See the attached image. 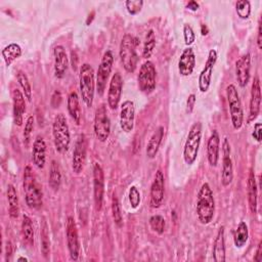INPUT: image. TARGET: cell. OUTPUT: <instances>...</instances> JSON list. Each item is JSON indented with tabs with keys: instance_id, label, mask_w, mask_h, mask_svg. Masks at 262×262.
I'll list each match as a JSON object with an SVG mask.
<instances>
[{
	"instance_id": "6da1fadb",
	"label": "cell",
	"mask_w": 262,
	"mask_h": 262,
	"mask_svg": "<svg viewBox=\"0 0 262 262\" xmlns=\"http://www.w3.org/2000/svg\"><path fill=\"white\" fill-rule=\"evenodd\" d=\"M23 187L28 207L34 210L39 209L43 204V192L31 166H27L24 170Z\"/></svg>"
},
{
	"instance_id": "7a4b0ae2",
	"label": "cell",
	"mask_w": 262,
	"mask_h": 262,
	"mask_svg": "<svg viewBox=\"0 0 262 262\" xmlns=\"http://www.w3.org/2000/svg\"><path fill=\"white\" fill-rule=\"evenodd\" d=\"M196 215L202 224L210 223L215 214V200L212 188L209 183L205 182L199 189L196 196Z\"/></svg>"
},
{
	"instance_id": "3957f363",
	"label": "cell",
	"mask_w": 262,
	"mask_h": 262,
	"mask_svg": "<svg viewBox=\"0 0 262 262\" xmlns=\"http://www.w3.org/2000/svg\"><path fill=\"white\" fill-rule=\"evenodd\" d=\"M138 44L139 40L130 34H126L121 40L119 55L125 71L128 73H133L137 68L139 57L136 47Z\"/></svg>"
},
{
	"instance_id": "277c9868",
	"label": "cell",
	"mask_w": 262,
	"mask_h": 262,
	"mask_svg": "<svg viewBox=\"0 0 262 262\" xmlns=\"http://www.w3.org/2000/svg\"><path fill=\"white\" fill-rule=\"evenodd\" d=\"M94 75V70L91 64L85 62L80 67L79 88L82 100L88 107L92 106L94 99V92L96 87Z\"/></svg>"
},
{
	"instance_id": "5b68a950",
	"label": "cell",
	"mask_w": 262,
	"mask_h": 262,
	"mask_svg": "<svg viewBox=\"0 0 262 262\" xmlns=\"http://www.w3.org/2000/svg\"><path fill=\"white\" fill-rule=\"evenodd\" d=\"M52 136L54 147L57 152L66 154L71 144V134L70 128L63 114H57L54 118L52 124Z\"/></svg>"
},
{
	"instance_id": "8992f818",
	"label": "cell",
	"mask_w": 262,
	"mask_h": 262,
	"mask_svg": "<svg viewBox=\"0 0 262 262\" xmlns=\"http://www.w3.org/2000/svg\"><path fill=\"white\" fill-rule=\"evenodd\" d=\"M202 139V125L200 122H195L189 128L186 141L183 147V159L187 165H192L199 154Z\"/></svg>"
},
{
	"instance_id": "52a82bcc",
	"label": "cell",
	"mask_w": 262,
	"mask_h": 262,
	"mask_svg": "<svg viewBox=\"0 0 262 262\" xmlns=\"http://www.w3.org/2000/svg\"><path fill=\"white\" fill-rule=\"evenodd\" d=\"M226 97L232 127L233 129L238 130L242 128L244 123V111L237 89L233 84H229L226 87Z\"/></svg>"
},
{
	"instance_id": "ba28073f",
	"label": "cell",
	"mask_w": 262,
	"mask_h": 262,
	"mask_svg": "<svg viewBox=\"0 0 262 262\" xmlns=\"http://www.w3.org/2000/svg\"><path fill=\"white\" fill-rule=\"evenodd\" d=\"M156 78L157 71L154 63L149 60H145L140 69L137 76V82L139 90L144 94H150L156 89Z\"/></svg>"
},
{
	"instance_id": "9c48e42d",
	"label": "cell",
	"mask_w": 262,
	"mask_h": 262,
	"mask_svg": "<svg viewBox=\"0 0 262 262\" xmlns=\"http://www.w3.org/2000/svg\"><path fill=\"white\" fill-rule=\"evenodd\" d=\"M94 133L100 142H105L111 134V120L105 104H100L94 116Z\"/></svg>"
},
{
	"instance_id": "30bf717a",
	"label": "cell",
	"mask_w": 262,
	"mask_h": 262,
	"mask_svg": "<svg viewBox=\"0 0 262 262\" xmlns=\"http://www.w3.org/2000/svg\"><path fill=\"white\" fill-rule=\"evenodd\" d=\"M113 63H114L113 52L111 50H106L101 57L100 63L98 66L97 74H96V91L100 96L103 94L105 90L106 81L112 72Z\"/></svg>"
},
{
	"instance_id": "8fae6325",
	"label": "cell",
	"mask_w": 262,
	"mask_h": 262,
	"mask_svg": "<svg viewBox=\"0 0 262 262\" xmlns=\"http://www.w3.org/2000/svg\"><path fill=\"white\" fill-rule=\"evenodd\" d=\"M165 194V177L162 170H158L155 174L154 181L150 185L149 191V205L152 209L161 207Z\"/></svg>"
},
{
	"instance_id": "7c38bea8",
	"label": "cell",
	"mask_w": 262,
	"mask_h": 262,
	"mask_svg": "<svg viewBox=\"0 0 262 262\" xmlns=\"http://www.w3.org/2000/svg\"><path fill=\"white\" fill-rule=\"evenodd\" d=\"M66 235H67V245L70 253V257L72 260L76 261L79 257L80 244H79V235L76 226L75 219L72 216H69L66 224Z\"/></svg>"
},
{
	"instance_id": "4fadbf2b",
	"label": "cell",
	"mask_w": 262,
	"mask_h": 262,
	"mask_svg": "<svg viewBox=\"0 0 262 262\" xmlns=\"http://www.w3.org/2000/svg\"><path fill=\"white\" fill-rule=\"evenodd\" d=\"M217 57H218L217 51L215 49H211L209 51L205 67L199 76V89L202 93L207 92L211 85L213 70H214V66L217 61Z\"/></svg>"
},
{
	"instance_id": "5bb4252c",
	"label": "cell",
	"mask_w": 262,
	"mask_h": 262,
	"mask_svg": "<svg viewBox=\"0 0 262 262\" xmlns=\"http://www.w3.org/2000/svg\"><path fill=\"white\" fill-rule=\"evenodd\" d=\"M222 171L221 182L223 186H228L233 180V166L231 161V148L228 139L225 137L222 142Z\"/></svg>"
},
{
	"instance_id": "9a60e30c",
	"label": "cell",
	"mask_w": 262,
	"mask_h": 262,
	"mask_svg": "<svg viewBox=\"0 0 262 262\" xmlns=\"http://www.w3.org/2000/svg\"><path fill=\"white\" fill-rule=\"evenodd\" d=\"M104 193V173L102 167L98 163L93 165V195L95 209L99 211L102 206Z\"/></svg>"
},
{
	"instance_id": "2e32d148",
	"label": "cell",
	"mask_w": 262,
	"mask_h": 262,
	"mask_svg": "<svg viewBox=\"0 0 262 262\" xmlns=\"http://www.w3.org/2000/svg\"><path fill=\"white\" fill-rule=\"evenodd\" d=\"M86 137L84 134H80L77 137L74 151H73V160H72V169L75 174H79L82 172L84 168V163L86 159Z\"/></svg>"
},
{
	"instance_id": "e0dca14e",
	"label": "cell",
	"mask_w": 262,
	"mask_h": 262,
	"mask_svg": "<svg viewBox=\"0 0 262 262\" xmlns=\"http://www.w3.org/2000/svg\"><path fill=\"white\" fill-rule=\"evenodd\" d=\"M123 90V79L120 73L116 72L111 79L107 90V105L111 110H117L121 100Z\"/></svg>"
},
{
	"instance_id": "ac0fdd59",
	"label": "cell",
	"mask_w": 262,
	"mask_h": 262,
	"mask_svg": "<svg viewBox=\"0 0 262 262\" xmlns=\"http://www.w3.org/2000/svg\"><path fill=\"white\" fill-rule=\"evenodd\" d=\"M134 121H135V106L133 101L126 100L121 105L120 111V127L121 129L129 133L134 128Z\"/></svg>"
},
{
	"instance_id": "d6986e66",
	"label": "cell",
	"mask_w": 262,
	"mask_h": 262,
	"mask_svg": "<svg viewBox=\"0 0 262 262\" xmlns=\"http://www.w3.org/2000/svg\"><path fill=\"white\" fill-rule=\"evenodd\" d=\"M251 71V54L249 52L243 54L235 62V76L238 85L244 88L250 81Z\"/></svg>"
},
{
	"instance_id": "ffe728a7",
	"label": "cell",
	"mask_w": 262,
	"mask_h": 262,
	"mask_svg": "<svg viewBox=\"0 0 262 262\" xmlns=\"http://www.w3.org/2000/svg\"><path fill=\"white\" fill-rule=\"evenodd\" d=\"M260 105H261V87L260 81L258 77L254 78L251 87V98H250V105H249V118L248 122L254 121L259 113H260Z\"/></svg>"
},
{
	"instance_id": "44dd1931",
	"label": "cell",
	"mask_w": 262,
	"mask_h": 262,
	"mask_svg": "<svg viewBox=\"0 0 262 262\" xmlns=\"http://www.w3.org/2000/svg\"><path fill=\"white\" fill-rule=\"evenodd\" d=\"M195 67V54L190 47H186L178 60V72L181 76H190Z\"/></svg>"
},
{
	"instance_id": "7402d4cb",
	"label": "cell",
	"mask_w": 262,
	"mask_h": 262,
	"mask_svg": "<svg viewBox=\"0 0 262 262\" xmlns=\"http://www.w3.org/2000/svg\"><path fill=\"white\" fill-rule=\"evenodd\" d=\"M54 55V75L57 79L64 77L68 67H69V57L67 55L66 49L61 45L55 46L53 50Z\"/></svg>"
},
{
	"instance_id": "603a6c76",
	"label": "cell",
	"mask_w": 262,
	"mask_h": 262,
	"mask_svg": "<svg viewBox=\"0 0 262 262\" xmlns=\"http://www.w3.org/2000/svg\"><path fill=\"white\" fill-rule=\"evenodd\" d=\"M32 161L38 169H43L46 163V142L40 135H38L33 142Z\"/></svg>"
},
{
	"instance_id": "cb8c5ba5",
	"label": "cell",
	"mask_w": 262,
	"mask_h": 262,
	"mask_svg": "<svg viewBox=\"0 0 262 262\" xmlns=\"http://www.w3.org/2000/svg\"><path fill=\"white\" fill-rule=\"evenodd\" d=\"M220 150V137L216 130H214L207 142V159L212 167H216L219 161Z\"/></svg>"
},
{
	"instance_id": "d4e9b609",
	"label": "cell",
	"mask_w": 262,
	"mask_h": 262,
	"mask_svg": "<svg viewBox=\"0 0 262 262\" xmlns=\"http://www.w3.org/2000/svg\"><path fill=\"white\" fill-rule=\"evenodd\" d=\"M12 102H13V120L15 125L21 126L23 117L26 112L25 95L18 89L12 90Z\"/></svg>"
},
{
	"instance_id": "484cf974",
	"label": "cell",
	"mask_w": 262,
	"mask_h": 262,
	"mask_svg": "<svg viewBox=\"0 0 262 262\" xmlns=\"http://www.w3.org/2000/svg\"><path fill=\"white\" fill-rule=\"evenodd\" d=\"M224 226L219 227L216 237L213 243V260L215 262H224L225 261V230Z\"/></svg>"
},
{
	"instance_id": "4316f807",
	"label": "cell",
	"mask_w": 262,
	"mask_h": 262,
	"mask_svg": "<svg viewBox=\"0 0 262 262\" xmlns=\"http://www.w3.org/2000/svg\"><path fill=\"white\" fill-rule=\"evenodd\" d=\"M247 191H248V203L249 208L252 214L257 213V200H258V189H257V183L255 179V174L253 170H250L248 182H247Z\"/></svg>"
},
{
	"instance_id": "83f0119b",
	"label": "cell",
	"mask_w": 262,
	"mask_h": 262,
	"mask_svg": "<svg viewBox=\"0 0 262 262\" xmlns=\"http://www.w3.org/2000/svg\"><path fill=\"white\" fill-rule=\"evenodd\" d=\"M164 137V127L163 126H160L154 133L152 135L150 136L148 142H147V145H146V157L148 159H155L158 151H159V148H160V145L162 143V139Z\"/></svg>"
},
{
	"instance_id": "f1b7e54d",
	"label": "cell",
	"mask_w": 262,
	"mask_h": 262,
	"mask_svg": "<svg viewBox=\"0 0 262 262\" xmlns=\"http://www.w3.org/2000/svg\"><path fill=\"white\" fill-rule=\"evenodd\" d=\"M67 105H68V112L73 121L76 123V125H80L81 123V107L79 103V97L78 94L73 91L69 94L68 100H67Z\"/></svg>"
},
{
	"instance_id": "f546056e",
	"label": "cell",
	"mask_w": 262,
	"mask_h": 262,
	"mask_svg": "<svg viewBox=\"0 0 262 262\" xmlns=\"http://www.w3.org/2000/svg\"><path fill=\"white\" fill-rule=\"evenodd\" d=\"M7 201H8V213L10 218L15 219L19 213L18 206V196L16 193V189L12 184H8L7 186Z\"/></svg>"
},
{
	"instance_id": "4dcf8cb0",
	"label": "cell",
	"mask_w": 262,
	"mask_h": 262,
	"mask_svg": "<svg viewBox=\"0 0 262 262\" xmlns=\"http://www.w3.org/2000/svg\"><path fill=\"white\" fill-rule=\"evenodd\" d=\"M1 54L5 61V64L8 67L21 55V48L18 44L11 43L2 49Z\"/></svg>"
},
{
	"instance_id": "1f68e13d",
	"label": "cell",
	"mask_w": 262,
	"mask_h": 262,
	"mask_svg": "<svg viewBox=\"0 0 262 262\" xmlns=\"http://www.w3.org/2000/svg\"><path fill=\"white\" fill-rule=\"evenodd\" d=\"M60 183H61L60 168L58 166V163L55 160H52L50 164V169H49L48 184L53 191H57L60 186Z\"/></svg>"
},
{
	"instance_id": "d6a6232c",
	"label": "cell",
	"mask_w": 262,
	"mask_h": 262,
	"mask_svg": "<svg viewBox=\"0 0 262 262\" xmlns=\"http://www.w3.org/2000/svg\"><path fill=\"white\" fill-rule=\"evenodd\" d=\"M249 237L248 225L245 221H241L233 234V243L236 248H242L246 245Z\"/></svg>"
},
{
	"instance_id": "836d02e7",
	"label": "cell",
	"mask_w": 262,
	"mask_h": 262,
	"mask_svg": "<svg viewBox=\"0 0 262 262\" xmlns=\"http://www.w3.org/2000/svg\"><path fill=\"white\" fill-rule=\"evenodd\" d=\"M21 233L25 242L32 246L34 244V228L32 225V220L28 215L23 216L21 222Z\"/></svg>"
},
{
	"instance_id": "e575fe53",
	"label": "cell",
	"mask_w": 262,
	"mask_h": 262,
	"mask_svg": "<svg viewBox=\"0 0 262 262\" xmlns=\"http://www.w3.org/2000/svg\"><path fill=\"white\" fill-rule=\"evenodd\" d=\"M156 47V34L154 30H149L145 35V40L143 43V49H142V57L145 59H148Z\"/></svg>"
},
{
	"instance_id": "d590c367",
	"label": "cell",
	"mask_w": 262,
	"mask_h": 262,
	"mask_svg": "<svg viewBox=\"0 0 262 262\" xmlns=\"http://www.w3.org/2000/svg\"><path fill=\"white\" fill-rule=\"evenodd\" d=\"M41 252L44 258H48L50 252V241H49V232H48V225L45 219H43L41 225Z\"/></svg>"
},
{
	"instance_id": "8d00e7d4",
	"label": "cell",
	"mask_w": 262,
	"mask_h": 262,
	"mask_svg": "<svg viewBox=\"0 0 262 262\" xmlns=\"http://www.w3.org/2000/svg\"><path fill=\"white\" fill-rule=\"evenodd\" d=\"M16 79H17V82L23 90V93L25 95V97L28 99V101H32V87H31V84L29 82V79L27 77V75L19 71L16 75Z\"/></svg>"
},
{
	"instance_id": "74e56055",
	"label": "cell",
	"mask_w": 262,
	"mask_h": 262,
	"mask_svg": "<svg viewBox=\"0 0 262 262\" xmlns=\"http://www.w3.org/2000/svg\"><path fill=\"white\" fill-rule=\"evenodd\" d=\"M112 215H113L115 224L118 227H121L123 224V217H122V213H121L119 200L115 193L113 194V198H112Z\"/></svg>"
},
{
	"instance_id": "f35d334b",
	"label": "cell",
	"mask_w": 262,
	"mask_h": 262,
	"mask_svg": "<svg viewBox=\"0 0 262 262\" xmlns=\"http://www.w3.org/2000/svg\"><path fill=\"white\" fill-rule=\"evenodd\" d=\"M149 225L155 232H157L158 234H162L165 230L166 221L162 215L156 214L149 218Z\"/></svg>"
},
{
	"instance_id": "ab89813d",
	"label": "cell",
	"mask_w": 262,
	"mask_h": 262,
	"mask_svg": "<svg viewBox=\"0 0 262 262\" xmlns=\"http://www.w3.org/2000/svg\"><path fill=\"white\" fill-rule=\"evenodd\" d=\"M235 10L239 18L247 19L251 14V3L248 0H239L235 4Z\"/></svg>"
},
{
	"instance_id": "60d3db41",
	"label": "cell",
	"mask_w": 262,
	"mask_h": 262,
	"mask_svg": "<svg viewBox=\"0 0 262 262\" xmlns=\"http://www.w3.org/2000/svg\"><path fill=\"white\" fill-rule=\"evenodd\" d=\"M34 129V117L30 116L27 119V122L25 124L24 132H23V137H24V144L26 147L29 146L30 140H31V134Z\"/></svg>"
},
{
	"instance_id": "b9f144b4",
	"label": "cell",
	"mask_w": 262,
	"mask_h": 262,
	"mask_svg": "<svg viewBox=\"0 0 262 262\" xmlns=\"http://www.w3.org/2000/svg\"><path fill=\"white\" fill-rule=\"evenodd\" d=\"M125 6L127 8V11L131 15H135L138 12H140V10L143 6V1L142 0H127L125 2Z\"/></svg>"
},
{
	"instance_id": "7bdbcfd3",
	"label": "cell",
	"mask_w": 262,
	"mask_h": 262,
	"mask_svg": "<svg viewBox=\"0 0 262 262\" xmlns=\"http://www.w3.org/2000/svg\"><path fill=\"white\" fill-rule=\"evenodd\" d=\"M129 202L133 209H136L140 204V192L134 185H132L129 189Z\"/></svg>"
},
{
	"instance_id": "ee69618b",
	"label": "cell",
	"mask_w": 262,
	"mask_h": 262,
	"mask_svg": "<svg viewBox=\"0 0 262 262\" xmlns=\"http://www.w3.org/2000/svg\"><path fill=\"white\" fill-rule=\"evenodd\" d=\"M183 38L186 46L191 45L195 41V34L190 25H184L183 27Z\"/></svg>"
},
{
	"instance_id": "f6af8a7d",
	"label": "cell",
	"mask_w": 262,
	"mask_h": 262,
	"mask_svg": "<svg viewBox=\"0 0 262 262\" xmlns=\"http://www.w3.org/2000/svg\"><path fill=\"white\" fill-rule=\"evenodd\" d=\"M61 100H62V96H61V93L58 91V90H55L52 95H51V99H50V103H51V106L56 108L60 105L61 103Z\"/></svg>"
},
{
	"instance_id": "bcb514c9",
	"label": "cell",
	"mask_w": 262,
	"mask_h": 262,
	"mask_svg": "<svg viewBox=\"0 0 262 262\" xmlns=\"http://www.w3.org/2000/svg\"><path fill=\"white\" fill-rule=\"evenodd\" d=\"M195 101H196V97L193 93L189 94L188 97H187V100H186V113L187 114H191L193 108H194V105H195Z\"/></svg>"
},
{
	"instance_id": "7dc6e473",
	"label": "cell",
	"mask_w": 262,
	"mask_h": 262,
	"mask_svg": "<svg viewBox=\"0 0 262 262\" xmlns=\"http://www.w3.org/2000/svg\"><path fill=\"white\" fill-rule=\"evenodd\" d=\"M261 131H262L261 123H256L254 125V130H253V133H252V136L258 142L261 141Z\"/></svg>"
},
{
	"instance_id": "c3c4849f",
	"label": "cell",
	"mask_w": 262,
	"mask_h": 262,
	"mask_svg": "<svg viewBox=\"0 0 262 262\" xmlns=\"http://www.w3.org/2000/svg\"><path fill=\"white\" fill-rule=\"evenodd\" d=\"M254 261H256V262L262 261V242H260V243L258 244L256 253H255V255H254Z\"/></svg>"
},
{
	"instance_id": "681fc988",
	"label": "cell",
	"mask_w": 262,
	"mask_h": 262,
	"mask_svg": "<svg viewBox=\"0 0 262 262\" xmlns=\"http://www.w3.org/2000/svg\"><path fill=\"white\" fill-rule=\"evenodd\" d=\"M71 62H72V69L74 71L77 70V66H78V56H77V53L75 51H72L71 52Z\"/></svg>"
},
{
	"instance_id": "f907efd6",
	"label": "cell",
	"mask_w": 262,
	"mask_h": 262,
	"mask_svg": "<svg viewBox=\"0 0 262 262\" xmlns=\"http://www.w3.org/2000/svg\"><path fill=\"white\" fill-rule=\"evenodd\" d=\"M257 46L259 49L262 48V32H261V23H259L258 26V32H257Z\"/></svg>"
},
{
	"instance_id": "816d5d0a",
	"label": "cell",
	"mask_w": 262,
	"mask_h": 262,
	"mask_svg": "<svg viewBox=\"0 0 262 262\" xmlns=\"http://www.w3.org/2000/svg\"><path fill=\"white\" fill-rule=\"evenodd\" d=\"M186 7H187L189 10H191V11H196V10L199 9L200 5H199V3H198L196 1H193V0H191V1H189V2L187 3Z\"/></svg>"
},
{
	"instance_id": "f5cc1de1",
	"label": "cell",
	"mask_w": 262,
	"mask_h": 262,
	"mask_svg": "<svg viewBox=\"0 0 262 262\" xmlns=\"http://www.w3.org/2000/svg\"><path fill=\"white\" fill-rule=\"evenodd\" d=\"M11 253H12V246H11V243H10V242H7V243H6V260L9 259V257L11 256Z\"/></svg>"
},
{
	"instance_id": "db71d44e",
	"label": "cell",
	"mask_w": 262,
	"mask_h": 262,
	"mask_svg": "<svg viewBox=\"0 0 262 262\" xmlns=\"http://www.w3.org/2000/svg\"><path fill=\"white\" fill-rule=\"evenodd\" d=\"M208 32H209V30H208V27L206 26V25H202L201 26V34L203 35V36H206L207 34H208Z\"/></svg>"
},
{
	"instance_id": "11a10c76",
	"label": "cell",
	"mask_w": 262,
	"mask_h": 262,
	"mask_svg": "<svg viewBox=\"0 0 262 262\" xmlns=\"http://www.w3.org/2000/svg\"><path fill=\"white\" fill-rule=\"evenodd\" d=\"M93 16H94V11H92V12H91V14H89V15H88V18H87V20H86V24H87V25H89V24L92 21Z\"/></svg>"
},
{
	"instance_id": "9f6ffc18",
	"label": "cell",
	"mask_w": 262,
	"mask_h": 262,
	"mask_svg": "<svg viewBox=\"0 0 262 262\" xmlns=\"http://www.w3.org/2000/svg\"><path fill=\"white\" fill-rule=\"evenodd\" d=\"M17 261H28V259L25 257H19V258H17Z\"/></svg>"
}]
</instances>
